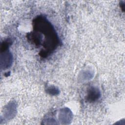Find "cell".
Here are the masks:
<instances>
[{"label": "cell", "instance_id": "6da1fadb", "mask_svg": "<svg viewBox=\"0 0 125 125\" xmlns=\"http://www.w3.org/2000/svg\"><path fill=\"white\" fill-rule=\"evenodd\" d=\"M89 92L88 94V98L90 101H95L97 99L99 96L100 93L98 89L95 88H91L89 89Z\"/></svg>", "mask_w": 125, "mask_h": 125}]
</instances>
